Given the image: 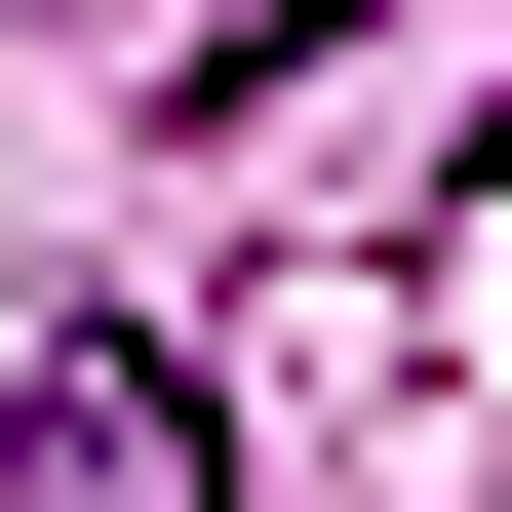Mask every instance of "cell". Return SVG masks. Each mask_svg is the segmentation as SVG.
Masks as SVG:
<instances>
[{"instance_id":"cell-1","label":"cell","mask_w":512,"mask_h":512,"mask_svg":"<svg viewBox=\"0 0 512 512\" xmlns=\"http://www.w3.org/2000/svg\"><path fill=\"white\" fill-rule=\"evenodd\" d=\"M0 512H237L197 355H40V394H0Z\"/></svg>"}]
</instances>
